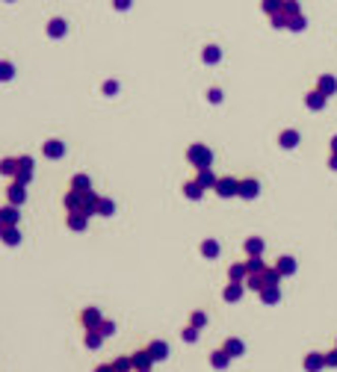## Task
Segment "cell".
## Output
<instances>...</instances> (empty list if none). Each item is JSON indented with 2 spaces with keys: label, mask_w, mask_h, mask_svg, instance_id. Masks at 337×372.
<instances>
[{
  "label": "cell",
  "mask_w": 337,
  "mask_h": 372,
  "mask_svg": "<svg viewBox=\"0 0 337 372\" xmlns=\"http://www.w3.org/2000/svg\"><path fill=\"white\" fill-rule=\"evenodd\" d=\"M331 151L337 154V136H331Z\"/></svg>",
  "instance_id": "obj_52"
},
{
  "label": "cell",
  "mask_w": 337,
  "mask_h": 372,
  "mask_svg": "<svg viewBox=\"0 0 337 372\" xmlns=\"http://www.w3.org/2000/svg\"><path fill=\"white\" fill-rule=\"evenodd\" d=\"M18 166H21L24 171H33L36 169V160H33V157H27V154H21V157H18Z\"/></svg>",
  "instance_id": "obj_43"
},
{
  "label": "cell",
  "mask_w": 337,
  "mask_h": 372,
  "mask_svg": "<svg viewBox=\"0 0 337 372\" xmlns=\"http://www.w3.org/2000/svg\"><path fill=\"white\" fill-rule=\"evenodd\" d=\"M302 366H305V372H320V369H325V355H320V352H308V355H305V360H302Z\"/></svg>",
  "instance_id": "obj_12"
},
{
  "label": "cell",
  "mask_w": 337,
  "mask_h": 372,
  "mask_svg": "<svg viewBox=\"0 0 337 372\" xmlns=\"http://www.w3.org/2000/svg\"><path fill=\"white\" fill-rule=\"evenodd\" d=\"M213 192H216L219 198H237V192H240V180H237V177H231V174H225V177H219V180H216Z\"/></svg>",
  "instance_id": "obj_2"
},
{
  "label": "cell",
  "mask_w": 337,
  "mask_h": 372,
  "mask_svg": "<svg viewBox=\"0 0 337 372\" xmlns=\"http://www.w3.org/2000/svg\"><path fill=\"white\" fill-rule=\"evenodd\" d=\"M148 372H151V369H148Z\"/></svg>",
  "instance_id": "obj_54"
},
{
  "label": "cell",
  "mask_w": 337,
  "mask_h": 372,
  "mask_svg": "<svg viewBox=\"0 0 337 372\" xmlns=\"http://www.w3.org/2000/svg\"><path fill=\"white\" fill-rule=\"evenodd\" d=\"M305 24H308V21H305V15H293V18H290V27H287V30H293V33H302Z\"/></svg>",
  "instance_id": "obj_42"
},
{
  "label": "cell",
  "mask_w": 337,
  "mask_h": 372,
  "mask_svg": "<svg viewBox=\"0 0 337 372\" xmlns=\"http://www.w3.org/2000/svg\"><path fill=\"white\" fill-rule=\"evenodd\" d=\"M6 201L15 204V207H21V204L27 201V186L18 183V180H12V183H9V189H6Z\"/></svg>",
  "instance_id": "obj_7"
},
{
  "label": "cell",
  "mask_w": 337,
  "mask_h": 372,
  "mask_svg": "<svg viewBox=\"0 0 337 372\" xmlns=\"http://www.w3.org/2000/svg\"><path fill=\"white\" fill-rule=\"evenodd\" d=\"M222 349H225L231 357H243V355H246V343H243L240 337H228L225 343H222Z\"/></svg>",
  "instance_id": "obj_18"
},
{
  "label": "cell",
  "mask_w": 337,
  "mask_h": 372,
  "mask_svg": "<svg viewBox=\"0 0 337 372\" xmlns=\"http://www.w3.org/2000/svg\"><path fill=\"white\" fill-rule=\"evenodd\" d=\"M243 292H246V284H243V281H228V287L222 289V299H225L228 305H234V302L243 299Z\"/></svg>",
  "instance_id": "obj_9"
},
{
  "label": "cell",
  "mask_w": 337,
  "mask_h": 372,
  "mask_svg": "<svg viewBox=\"0 0 337 372\" xmlns=\"http://www.w3.org/2000/svg\"><path fill=\"white\" fill-rule=\"evenodd\" d=\"M284 15H287V18L302 15V6H299V0H284Z\"/></svg>",
  "instance_id": "obj_40"
},
{
  "label": "cell",
  "mask_w": 337,
  "mask_h": 372,
  "mask_svg": "<svg viewBox=\"0 0 337 372\" xmlns=\"http://www.w3.org/2000/svg\"><path fill=\"white\" fill-rule=\"evenodd\" d=\"M257 295H260V302H263V305L272 307V305H278V302H281V287H263Z\"/></svg>",
  "instance_id": "obj_24"
},
{
  "label": "cell",
  "mask_w": 337,
  "mask_h": 372,
  "mask_svg": "<svg viewBox=\"0 0 337 372\" xmlns=\"http://www.w3.org/2000/svg\"><path fill=\"white\" fill-rule=\"evenodd\" d=\"M325 366H331V369H337V346L325 355Z\"/></svg>",
  "instance_id": "obj_47"
},
{
  "label": "cell",
  "mask_w": 337,
  "mask_h": 372,
  "mask_svg": "<svg viewBox=\"0 0 337 372\" xmlns=\"http://www.w3.org/2000/svg\"><path fill=\"white\" fill-rule=\"evenodd\" d=\"M71 189L89 192V189H92V180H89V174H74V177H71Z\"/></svg>",
  "instance_id": "obj_33"
},
{
  "label": "cell",
  "mask_w": 337,
  "mask_h": 372,
  "mask_svg": "<svg viewBox=\"0 0 337 372\" xmlns=\"http://www.w3.org/2000/svg\"><path fill=\"white\" fill-rule=\"evenodd\" d=\"M110 363H113V369L116 372H133V363H130V357H116V360H110Z\"/></svg>",
  "instance_id": "obj_39"
},
{
  "label": "cell",
  "mask_w": 337,
  "mask_h": 372,
  "mask_svg": "<svg viewBox=\"0 0 337 372\" xmlns=\"http://www.w3.org/2000/svg\"><path fill=\"white\" fill-rule=\"evenodd\" d=\"M101 322H104V313L98 310V307H83V310H80V325H83V331L98 328Z\"/></svg>",
  "instance_id": "obj_4"
},
{
  "label": "cell",
  "mask_w": 337,
  "mask_h": 372,
  "mask_svg": "<svg viewBox=\"0 0 337 372\" xmlns=\"http://www.w3.org/2000/svg\"><path fill=\"white\" fill-rule=\"evenodd\" d=\"M186 163L195 166V169H204V166L213 163V151H210L207 145H201V142H195V145H189V151H186Z\"/></svg>",
  "instance_id": "obj_1"
},
{
  "label": "cell",
  "mask_w": 337,
  "mask_h": 372,
  "mask_svg": "<svg viewBox=\"0 0 337 372\" xmlns=\"http://www.w3.org/2000/svg\"><path fill=\"white\" fill-rule=\"evenodd\" d=\"M204 192H207V189H204L198 180H186V183H184V195L189 198V201H198V198H204Z\"/></svg>",
  "instance_id": "obj_25"
},
{
  "label": "cell",
  "mask_w": 337,
  "mask_h": 372,
  "mask_svg": "<svg viewBox=\"0 0 337 372\" xmlns=\"http://www.w3.org/2000/svg\"><path fill=\"white\" fill-rule=\"evenodd\" d=\"M101 92H104V95H116V92H118V83H116V80H107V83L101 86Z\"/></svg>",
  "instance_id": "obj_46"
},
{
  "label": "cell",
  "mask_w": 337,
  "mask_h": 372,
  "mask_svg": "<svg viewBox=\"0 0 337 372\" xmlns=\"http://www.w3.org/2000/svg\"><path fill=\"white\" fill-rule=\"evenodd\" d=\"M243 248H246V254H249V257H260V254H263V248H266V242H263L260 237H249L246 242H243Z\"/></svg>",
  "instance_id": "obj_22"
},
{
  "label": "cell",
  "mask_w": 337,
  "mask_h": 372,
  "mask_svg": "<svg viewBox=\"0 0 337 372\" xmlns=\"http://www.w3.org/2000/svg\"><path fill=\"white\" fill-rule=\"evenodd\" d=\"M207 101H210V103H222V89H210V92H207Z\"/></svg>",
  "instance_id": "obj_48"
},
{
  "label": "cell",
  "mask_w": 337,
  "mask_h": 372,
  "mask_svg": "<svg viewBox=\"0 0 337 372\" xmlns=\"http://www.w3.org/2000/svg\"><path fill=\"white\" fill-rule=\"evenodd\" d=\"M12 77H15V65L6 62V59H0V83H6V80H12Z\"/></svg>",
  "instance_id": "obj_37"
},
{
  "label": "cell",
  "mask_w": 337,
  "mask_h": 372,
  "mask_svg": "<svg viewBox=\"0 0 337 372\" xmlns=\"http://www.w3.org/2000/svg\"><path fill=\"white\" fill-rule=\"evenodd\" d=\"M246 269H249V275H257V272L266 269V263H263V257H249L246 260Z\"/></svg>",
  "instance_id": "obj_36"
},
{
  "label": "cell",
  "mask_w": 337,
  "mask_h": 372,
  "mask_svg": "<svg viewBox=\"0 0 337 372\" xmlns=\"http://www.w3.org/2000/svg\"><path fill=\"white\" fill-rule=\"evenodd\" d=\"M0 221H3L6 228H9V225H18V221H21V207L6 201L3 207H0Z\"/></svg>",
  "instance_id": "obj_11"
},
{
  "label": "cell",
  "mask_w": 337,
  "mask_h": 372,
  "mask_svg": "<svg viewBox=\"0 0 337 372\" xmlns=\"http://www.w3.org/2000/svg\"><path fill=\"white\" fill-rule=\"evenodd\" d=\"M3 231H6V225H3V221H0V237H3Z\"/></svg>",
  "instance_id": "obj_53"
},
{
  "label": "cell",
  "mask_w": 337,
  "mask_h": 372,
  "mask_svg": "<svg viewBox=\"0 0 337 372\" xmlns=\"http://www.w3.org/2000/svg\"><path fill=\"white\" fill-rule=\"evenodd\" d=\"M65 33H68L65 18H53L51 24H48V35H51V39H62Z\"/></svg>",
  "instance_id": "obj_29"
},
{
  "label": "cell",
  "mask_w": 337,
  "mask_h": 372,
  "mask_svg": "<svg viewBox=\"0 0 337 372\" xmlns=\"http://www.w3.org/2000/svg\"><path fill=\"white\" fill-rule=\"evenodd\" d=\"M195 180H198V183H201L204 189H213L219 177H216V174L210 171V166H204V169H198V174H195Z\"/></svg>",
  "instance_id": "obj_28"
},
{
  "label": "cell",
  "mask_w": 337,
  "mask_h": 372,
  "mask_svg": "<svg viewBox=\"0 0 337 372\" xmlns=\"http://www.w3.org/2000/svg\"><path fill=\"white\" fill-rule=\"evenodd\" d=\"M92 372H116V369H113V363H101V366H95Z\"/></svg>",
  "instance_id": "obj_50"
},
{
  "label": "cell",
  "mask_w": 337,
  "mask_h": 372,
  "mask_svg": "<svg viewBox=\"0 0 337 372\" xmlns=\"http://www.w3.org/2000/svg\"><path fill=\"white\" fill-rule=\"evenodd\" d=\"M116 213V201L113 198H104L101 195V204H98V216H113Z\"/></svg>",
  "instance_id": "obj_38"
},
{
  "label": "cell",
  "mask_w": 337,
  "mask_h": 372,
  "mask_svg": "<svg viewBox=\"0 0 337 372\" xmlns=\"http://www.w3.org/2000/svg\"><path fill=\"white\" fill-rule=\"evenodd\" d=\"M299 142H302V136H299V130H281L278 133V148H284V151H293V148H299Z\"/></svg>",
  "instance_id": "obj_8"
},
{
  "label": "cell",
  "mask_w": 337,
  "mask_h": 372,
  "mask_svg": "<svg viewBox=\"0 0 337 372\" xmlns=\"http://www.w3.org/2000/svg\"><path fill=\"white\" fill-rule=\"evenodd\" d=\"M246 278H249L246 263H231V266H228V281H243V284H246Z\"/></svg>",
  "instance_id": "obj_30"
},
{
  "label": "cell",
  "mask_w": 337,
  "mask_h": 372,
  "mask_svg": "<svg viewBox=\"0 0 337 372\" xmlns=\"http://www.w3.org/2000/svg\"><path fill=\"white\" fill-rule=\"evenodd\" d=\"M231 360H234V357L228 355L225 349H216V352H210V366H213V369H228V366H231Z\"/></svg>",
  "instance_id": "obj_17"
},
{
  "label": "cell",
  "mask_w": 337,
  "mask_h": 372,
  "mask_svg": "<svg viewBox=\"0 0 337 372\" xmlns=\"http://www.w3.org/2000/svg\"><path fill=\"white\" fill-rule=\"evenodd\" d=\"M328 169L337 171V154H334V151H331V157H328Z\"/></svg>",
  "instance_id": "obj_51"
},
{
  "label": "cell",
  "mask_w": 337,
  "mask_h": 372,
  "mask_svg": "<svg viewBox=\"0 0 337 372\" xmlns=\"http://www.w3.org/2000/svg\"><path fill=\"white\" fill-rule=\"evenodd\" d=\"M113 6H116L118 12H124V9H130V0H113Z\"/></svg>",
  "instance_id": "obj_49"
},
{
  "label": "cell",
  "mask_w": 337,
  "mask_h": 372,
  "mask_svg": "<svg viewBox=\"0 0 337 372\" xmlns=\"http://www.w3.org/2000/svg\"><path fill=\"white\" fill-rule=\"evenodd\" d=\"M201 59H204V62H210V65H213V62H219V59H222V51H219V48H216V45H207V48H204V51H201Z\"/></svg>",
  "instance_id": "obj_32"
},
{
  "label": "cell",
  "mask_w": 337,
  "mask_h": 372,
  "mask_svg": "<svg viewBox=\"0 0 337 372\" xmlns=\"http://www.w3.org/2000/svg\"><path fill=\"white\" fill-rule=\"evenodd\" d=\"M130 363H133V372H148L157 360H154V355L148 352V346H145V349H136L133 355H130Z\"/></svg>",
  "instance_id": "obj_3"
},
{
  "label": "cell",
  "mask_w": 337,
  "mask_h": 372,
  "mask_svg": "<svg viewBox=\"0 0 337 372\" xmlns=\"http://www.w3.org/2000/svg\"><path fill=\"white\" fill-rule=\"evenodd\" d=\"M3 245H9V248H18V245H21V231H18V225H9V228H6V231H3Z\"/></svg>",
  "instance_id": "obj_21"
},
{
  "label": "cell",
  "mask_w": 337,
  "mask_h": 372,
  "mask_svg": "<svg viewBox=\"0 0 337 372\" xmlns=\"http://www.w3.org/2000/svg\"><path fill=\"white\" fill-rule=\"evenodd\" d=\"M325 103H328V95H322L320 89H314V92L305 95V106H308V109H317V113H320V109H325Z\"/></svg>",
  "instance_id": "obj_13"
},
{
  "label": "cell",
  "mask_w": 337,
  "mask_h": 372,
  "mask_svg": "<svg viewBox=\"0 0 337 372\" xmlns=\"http://www.w3.org/2000/svg\"><path fill=\"white\" fill-rule=\"evenodd\" d=\"M275 269L281 272V275H296V269H299V263H296V257H290V254H284V257H278L275 260Z\"/></svg>",
  "instance_id": "obj_16"
},
{
  "label": "cell",
  "mask_w": 337,
  "mask_h": 372,
  "mask_svg": "<svg viewBox=\"0 0 337 372\" xmlns=\"http://www.w3.org/2000/svg\"><path fill=\"white\" fill-rule=\"evenodd\" d=\"M263 12L266 15H278V12H284V0H263Z\"/></svg>",
  "instance_id": "obj_35"
},
{
  "label": "cell",
  "mask_w": 337,
  "mask_h": 372,
  "mask_svg": "<svg viewBox=\"0 0 337 372\" xmlns=\"http://www.w3.org/2000/svg\"><path fill=\"white\" fill-rule=\"evenodd\" d=\"M198 251H201V257H207V260H216V257L222 254V248H219V242H216V239H204Z\"/></svg>",
  "instance_id": "obj_27"
},
{
  "label": "cell",
  "mask_w": 337,
  "mask_h": 372,
  "mask_svg": "<svg viewBox=\"0 0 337 372\" xmlns=\"http://www.w3.org/2000/svg\"><path fill=\"white\" fill-rule=\"evenodd\" d=\"M98 331H101L104 337H113L116 334V322H110V319H104L101 325H98Z\"/></svg>",
  "instance_id": "obj_44"
},
{
  "label": "cell",
  "mask_w": 337,
  "mask_h": 372,
  "mask_svg": "<svg viewBox=\"0 0 337 372\" xmlns=\"http://www.w3.org/2000/svg\"><path fill=\"white\" fill-rule=\"evenodd\" d=\"M148 352L154 355V360H157V363H163V360H168V343L157 337V340H151V343H148Z\"/></svg>",
  "instance_id": "obj_14"
},
{
  "label": "cell",
  "mask_w": 337,
  "mask_h": 372,
  "mask_svg": "<svg viewBox=\"0 0 337 372\" xmlns=\"http://www.w3.org/2000/svg\"><path fill=\"white\" fill-rule=\"evenodd\" d=\"M104 340H107V337H104L98 328H89V331H86V337H83V346L95 352V349H101V346H104Z\"/></svg>",
  "instance_id": "obj_20"
},
{
  "label": "cell",
  "mask_w": 337,
  "mask_h": 372,
  "mask_svg": "<svg viewBox=\"0 0 337 372\" xmlns=\"http://www.w3.org/2000/svg\"><path fill=\"white\" fill-rule=\"evenodd\" d=\"M98 204H101V195H98V192H92V189L83 192V207H80V210H83L86 216H98Z\"/></svg>",
  "instance_id": "obj_15"
},
{
  "label": "cell",
  "mask_w": 337,
  "mask_h": 372,
  "mask_svg": "<svg viewBox=\"0 0 337 372\" xmlns=\"http://www.w3.org/2000/svg\"><path fill=\"white\" fill-rule=\"evenodd\" d=\"M12 180H18V183H24V186H27L30 180H33V171H24V169H21V171L15 174V177H12Z\"/></svg>",
  "instance_id": "obj_45"
},
{
  "label": "cell",
  "mask_w": 337,
  "mask_h": 372,
  "mask_svg": "<svg viewBox=\"0 0 337 372\" xmlns=\"http://www.w3.org/2000/svg\"><path fill=\"white\" fill-rule=\"evenodd\" d=\"M207 322H210V316H207V313H204V310H192V313H189V325H195V328H207Z\"/></svg>",
  "instance_id": "obj_34"
},
{
  "label": "cell",
  "mask_w": 337,
  "mask_h": 372,
  "mask_svg": "<svg viewBox=\"0 0 337 372\" xmlns=\"http://www.w3.org/2000/svg\"><path fill=\"white\" fill-rule=\"evenodd\" d=\"M62 201H65L68 213H71V210H80V207H83V192H80V189H68Z\"/></svg>",
  "instance_id": "obj_23"
},
{
  "label": "cell",
  "mask_w": 337,
  "mask_h": 372,
  "mask_svg": "<svg viewBox=\"0 0 337 372\" xmlns=\"http://www.w3.org/2000/svg\"><path fill=\"white\" fill-rule=\"evenodd\" d=\"M65 225L71 228V231H77V234H80V231L89 228V216H86L83 210H71V213L65 216Z\"/></svg>",
  "instance_id": "obj_10"
},
{
  "label": "cell",
  "mask_w": 337,
  "mask_h": 372,
  "mask_svg": "<svg viewBox=\"0 0 337 372\" xmlns=\"http://www.w3.org/2000/svg\"><path fill=\"white\" fill-rule=\"evenodd\" d=\"M260 195V183L254 180V177H243L240 180V192H237V198H246V201H254Z\"/></svg>",
  "instance_id": "obj_5"
},
{
  "label": "cell",
  "mask_w": 337,
  "mask_h": 372,
  "mask_svg": "<svg viewBox=\"0 0 337 372\" xmlns=\"http://www.w3.org/2000/svg\"><path fill=\"white\" fill-rule=\"evenodd\" d=\"M65 151H68V148H65V142H62V139H48V142L42 145V154H45L48 160H62Z\"/></svg>",
  "instance_id": "obj_6"
},
{
  "label": "cell",
  "mask_w": 337,
  "mask_h": 372,
  "mask_svg": "<svg viewBox=\"0 0 337 372\" xmlns=\"http://www.w3.org/2000/svg\"><path fill=\"white\" fill-rule=\"evenodd\" d=\"M317 89H320L322 95H328V98L337 95V77L334 74H322L320 80H317Z\"/></svg>",
  "instance_id": "obj_19"
},
{
  "label": "cell",
  "mask_w": 337,
  "mask_h": 372,
  "mask_svg": "<svg viewBox=\"0 0 337 372\" xmlns=\"http://www.w3.org/2000/svg\"><path fill=\"white\" fill-rule=\"evenodd\" d=\"M263 287H266V281H263V272H257V275H249V278H246V289H254V292H260Z\"/></svg>",
  "instance_id": "obj_31"
},
{
  "label": "cell",
  "mask_w": 337,
  "mask_h": 372,
  "mask_svg": "<svg viewBox=\"0 0 337 372\" xmlns=\"http://www.w3.org/2000/svg\"><path fill=\"white\" fill-rule=\"evenodd\" d=\"M21 166H18V157H3L0 160V174H6V177H15Z\"/></svg>",
  "instance_id": "obj_26"
},
{
  "label": "cell",
  "mask_w": 337,
  "mask_h": 372,
  "mask_svg": "<svg viewBox=\"0 0 337 372\" xmlns=\"http://www.w3.org/2000/svg\"><path fill=\"white\" fill-rule=\"evenodd\" d=\"M198 331H201V328H195V325H186L184 331H181L184 343H195V340H198Z\"/></svg>",
  "instance_id": "obj_41"
}]
</instances>
